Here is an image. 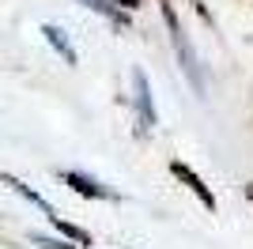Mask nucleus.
I'll list each match as a JSON object with an SVG mask.
<instances>
[{
  "label": "nucleus",
  "mask_w": 253,
  "mask_h": 249,
  "mask_svg": "<svg viewBox=\"0 0 253 249\" xmlns=\"http://www.w3.org/2000/svg\"><path fill=\"white\" fill-rule=\"evenodd\" d=\"M163 19H167L170 34H174V49H178V57H181V68H185V72H189L193 87H197V91H204V80H201V61H197V53H193L189 38H185V34H181L178 19H174V8H170L167 0H163Z\"/></svg>",
  "instance_id": "1"
},
{
  "label": "nucleus",
  "mask_w": 253,
  "mask_h": 249,
  "mask_svg": "<svg viewBox=\"0 0 253 249\" xmlns=\"http://www.w3.org/2000/svg\"><path fill=\"white\" fill-rule=\"evenodd\" d=\"M136 110H140V128H155V106H151V91H148V76L136 72Z\"/></svg>",
  "instance_id": "2"
},
{
  "label": "nucleus",
  "mask_w": 253,
  "mask_h": 249,
  "mask_svg": "<svg viewBox=\"0 0 253 249\" xmlns=\"http://www.w3.org/2000/svg\"><path fill=\"white\" fill-rule=\"evenodd\" d=\"M170 170H174V174H178L181 181H185V185H189L193 193L201 197V204H204V208H215V197H211V189L204 185V181H201V177H197V174H193V170H189V166H185V163H181V159H174V163H170Z\"/></svg>",
  "instance_id": "3"
},
{
  "label": "nucleus",
  "mask_w": 253,
  "mask_h": 249,
  "mask_svg": "<svg viewBox=\"0 0 253 249\" xmlns=\"http://www.w3.org/2000/svg\"><path fill=\"white\" fill-rule=\"evenodd\" d=\"M64 181H68L76 193H84V197H110V189H106V185H98L95 177L76 174V170H64Z\"/></svg>",
  "instance_id": "4"
},
{
  "label": "nucleus",
  "mask_w": 253,
  "mask_h": 249,
  "mask_svg": "<svg viewBox=\"0 0 253 249\" xmlns=\"http://www.w3.org/2000/svg\"><path fill=\"white\" fill-rule=\"evenodd\" d=\"M0 181H4V185H11V189H15V193H23V197L31 200V204H38V208H42V211H45V215H53V208H49V204H45V200H42V197H38V193H34V189H31V185H23L19 177H11V174H0Z\"/></svg>",
  "instance_id": "5"
},
{
  "label": "nucleus",
  "mask_w": 253,
  "mask_h": 249,
  "mask_svg": "<svg viewBox=\"0 0 253 249\" xmlns=\"http://www.w3.org/2000/svg\"><path fill=\"white\" fill-rule=\"evenodd\" d=\"M42 31H45V38H49L53 45H57V49L64 53V61H68V64H76V49L68 45V38H64V31H61V27H53V23H45Z\"/></svg>",
  "instance_id": "6"
},
{
  "label": "nucleus",
  "mask_w": 253,
  "mask_h": 249,
  "mask_svg": "<svg viewBox=\"0 0 253 249\" xmlns=\"http://www.w3.org/2000/svg\"><path fill=\"white\" fill-rule=\"evenodd\" d=\"M49 223L61 230V234H68L72 242H80V246H91V234H87V230H80V227H72V223H61V215H49Z\"/></svg>",
  "instance_id": "7"
},
{
  "label": "nucleus",
  "mask_w": 253,
  "mask_h": 249,
  "mask_svg": "<svg viewBox=\"0 0 253 249\" xmlns=\"http://www.w3.org/2000/svg\"><path fill=\"white\" fill-rule=\"evenodd\" d=\"M121 4H125V8H140V0H121Z\"/></svg>",
  "instance_id": "8"
}]
</instances>
